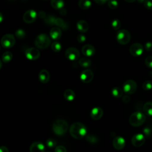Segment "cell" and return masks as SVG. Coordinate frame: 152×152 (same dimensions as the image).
Returning a JSON list of instances; mask_svg holds the SVG:
<instances>
[{
	"instance_id": "1",
	"label": "cell",
	"mask_w": 152,
	"mask_h": 152,
	"mask_svg": "<svg viewBox=\"0 0 152 152\" xmlns=\"http://www.w3.org/2000/svg\"><path fill=\"white\" fill-rule=\"evenodd\" d=\"M87 127L81 122H75L69 128V133L72 137L79 140L83 138L87 135Z\"/></svg>"
},
{
	"instance_id": "2",
	"label": "cell",
	"mask_w": 152,
	"mask_h": 152,
	"mask_svg": "<svg viewBox=\"0 0 152 152\" xmlns=\"http://www.w3.org/2000/svg\"><path fill=\"white\" fill-rule=\"evenodd\" d=\"M52 129L56 135L62 136L67 132L68 129V124L64 119H56L53 122Z\"/></svg>"
},
{
	"instance_id": "3",
	"label": "cell",
	"mask_w": 152,
	"mask_h": 152,
	"mask_svg": "<svg viewBox=\"0 0 152 152\" xmlns=\"http://www.w3.org/2000/svg\"><path fill=\"white\" fill-rule=\"evenodd\" d=\"M145 119L146 116L144 113L140 111H136L131 115L129 122L132 126L137 127L142 125L145 121Z\"/></svg>"
},
{
	"instance_id": "4",
	"label": "cell",
	"mask_w": 152,
	"mask_h": 152,
	"mask_svg": "<svg viewBox=\"0 0 152 152\" xmlns=\"http://www.w3.org/2000/svg\"><path fill=\"white\" fill-rule=\"evenodd\" d=\"M50 43V39L49 36L46 34L42 33L38 35L35 40L34 45L35 46L40 49H45L49 47Z\"/></svg>"
},
{
	"instance_id": "5",
	"label": "cell",
	"mask_w": 152,
	"mask_h": 152,
	"mask_svg": "<svg viewBox=\"0 0 152 152\" xmlns=\"http://www.w3.org/2000/svg\"><path fill=\"white\" fill-rule=\"evenodd\" d=\"M117 42L121 45H126L131 40L129 32L125 29L119 30L116 34Z\"/></svg>"
},
{
	"instance_id": "6",
	"label": "cell",
	"mask_w": 152,
	"mask_h": 152,
	"mask_svg": "<svg viewBox=\"0 0 152 152\" xmlns=\"http://www.w3.org/2000/svg\"><path fill=\"white\" fill-rule=\"evenodd\" d=\"M15 43V39L12 34H6L1 39V44L4 48H11Z\"/></svg>"
},
{
	"instance_id": "7",
	"label": "cell",
	"mask_w": 152,
	"mask_h": 152,
	"mask_svg": "<svg viewBox=\"0 0 152 152\" xmlns=\"http://www.w3.org/2000/svg\"><path fill=\"white\" fill-rule=\"evenodd\" d=\"M137 89L136 82L132 80H126L123 84V91L128 94L134 93Z\"/></svg>"
},
{
	"instance_id": "8",
	"label": "cell",
	"mask_w": 152,
	"mask_h": 152,
	"mask_svg": "<svg viewBox=\"0 0 152 152\" xmlns=\"http://www.w3.org/2000/svg\"><path fill=\"white\" fill-rule=\"evenodd\" d=\"M40 55L39 50L35 48H29L27 49L25 51L26 57L31 61H34L37 59Z\"/></svg>"
},
{
	"instance_id": "9",
	"label": "cell",
	"mask_w": 152,
	"mask_h": 152,
	"mask_svg": "<svg viewBox=\"0 0 152 152\" xmlns=\"http://www.w3.org/2000/svg\"><path fill=\"white\" fill-rule=\"evenodd\" d=\"M65 55L70 61H76L80 57V52L75 48L71 47L65 50Z\"/></svg>"
},
{
	"instance_id": "10",
	"label": "cell",
	"mask_w": 152,
	"mask_h": 152,
	"mask_svg": "<svg viewBox=\"0 0 152 152\" xmlns=\"http://www.w3.org/2000/svg\"><path fill=\"white\" fill-rule=\"evenodd\" d=\"M37 15V12L34 10H28L24 12L23 18L25 23L31 24L36 20Z\"/></svg>"
},
{
	"instance_id": "11",
	"label": "cell",
	"mask_w": 152,
	"mask_h": 152,
	"mask_svg": "<svg viewBox=\"0 0 152 152\" xmlns=\"http://www.w3.org/2000/svg\"><path fill=\"white\" fill-rule=\"evenodd\" d=\"M144 51V48L139 43H135L131 45L129 48V52L134 56H141Z\"/></svg>"
},
{
	"instance_id": "12",
	"label": "cell",
	"mask_w": 152,
	"mask_h": 152,
	"mask_svg": "<svg viewBox=\"0 0 152 152\" xmlns=\"http://www.w3.org/2000/svg\"><path fill=\"white\" fill-rule=\"evenodd\" d=\"M145 136L142 134H137L131 138V143L135 147H141L145 142Z\"/></svg>"
},
{
	"instance_id": "13",
	"label": "cell",
	"mask_w": 152,
	"mask_h": 152,
	"mask_svg": "<svg viewBox=\"0 0 152 152\" xmlns=\"http://www.w3.org/2000/svg\"><path fill=\"white\" fill-rule=\"evenodd\" d=\"M93 72L89 69L83 70L80 74V80L84 83L87 84L90 83L93 78Z\"/></svg>"
},
{
	"instance_id": "14",
	"label": "cell",
	"mask_w": 152,
	"mask_h": 152,
	"mask_svg": "<svg viewBox=\"0 0 152 152\" xmlns=\"http://www.w3.org/2000/svg\"><path fill=\"white\" fill-rule=\"evenodd\" d=\"M113 147L117 150H121L125 147V140L121 136H116L112 141Z\"/></svg>"
},
{
	"instance_id": "15",
	"label": "cell",
	"mask_w": 152,
	"mask_h": 152,
	"mask_svg": "<svg viewBox=\"0 0 152 152\" xmlns=\"http://www.w3.org/2000/svg\"><path fill=\"white\" fill-rule=\"evenodd\" d=\"M81 52L84 56L87 57H90L94 55L96 52V50L94 47L93 45L90 44H87L83 46L81 49Z\"/></svg>"
},
{
	"instance_id": "16",
	"label": "cell",
	"mask_w": 152,
	"mask_h": 152,
	"mask_svg": "<svg viewBox=\"0 0 152 152\" xmlns=\"http://www.w3.org/2000/svg\"><path fill=\"white\" fill-rule=\"evenodd\" d=\"M45 146L40 141L33 142L30 147V152H45Z\"/></svg>"
},
{
	"instance_id": "17",
	"label": "cell",
	"mask_w": 152,
	"mask_h": 152,
	"mask_svg": "<svg viewBox=\"0 0 152 152\" xmlns=\"http://www.w3.org/2000/svg\"><path fill=\"white\" fill-rule=\"evenodd\" d=\"M103 115V110L100 107H94L90 112V116L94 120L100 119Z\"/></svg>"
},
{
	"instance_id": "18",
	"label": "cell",
	"mask_w": 152,
	"mask_h": 152,
	"mask_svg": "<svg viewBox=\"0 0 152 152\" xmlns=\"http://www.w3.org/2000/svg\"><path fill=\"white\" fill-rule=\"evenodd\" d=\"M50 79V74L49 72L45 69H42L39 74V81L43 83H47Z\"/></svg>"
},
{
	"instance_id": "19",
	"label": "cell",
	"mask_w": 152,
	"mask_h": 152,
	"mask_svg": "<svg viewBox=\"0 0 152 152\" xmlns=\"http://www.w3.org/2000/svg\"><path fill=\"white\" fill-rule=\"evenodd\" d=\"M49 34H50V37L52 39L55 40H57L61 38L62 36V31L61 28H59V27H53L52 28L50 29Z\"/></svg>"
},
{
	"instance_id": "20",
	"label": "cell",
	"mask_w": 152,
	"mask_h": 152,
	"mask_svg": "<svg viewBox=\"0 0 152 152\" xmlns=\"http://www.w3.org/2000/svg\"><path fill=\"white\" fill-rule=\"evenodd\" d=\"M77 28L81 33H86L88 30V24L84 20H79L77 23Z\"/></svg>"
},
{
	"instance_id": "21",
	"label": "cell",
	"mask_w": 152,
	"mask_h": 152,
	"mask_svg": "<svg viewBox=\"0 0 152 152\" xmlns=\"http://www.w3.org/2000/svg\"><path fill=\"white\" fill-rule=\"evenodd\" d=\"M50 4L55 10H61L64 7V0H50Z\"/></svg>"
},
{
	"instance_id": "22",
	"label": "cell",
	"mask_w": 152,
	"mask_h": 152,
	"mask_svg": "<svg viewBox=\"0 0 152 152\" xmlns=\"http://www.w3.org/2000/svg\"><path fill=\"white\" fill-rule=\"evenodd\" d=\"M143 111L145 115L152 116V102H147L144 104Z\"/></svg>"
},
{
	"instance_id": "23",
	"label": "cell",
	"mask_w": 152,
	"mask_h": 152,
	"mask_svg": "<svg viewBox=\"0 0 152 152\" xmlns=\"http://www.w3.org/2000/svg\"><path fill=\"white\" fill-rule=\"evenodd\" d=\"M64 98L68 101H72L75 97V94L74 91L71 89H66L64 93Z\"/></svg>"
},
{
	"instance_id": "24",
	"label": "cell",
	"mask_w": 152,
	"mask_h": 152,
	"mask_svg": "<svg viewBox=\"0 0 152 152\" xmlns=\"http://www.w3.org/2000/svg\"><path fill=\"white\" fill-rule=\"evenodd\" d=\"M78 5L81 9L83 10H86L91 7V2L90 0H80L78 1Z\"/></svg>"
},
{
	"instance_id": "25",
	"label": "cell",
	"mask_w": 152,
	"mask_h": 152,
	"mask_svg": "<svg viewBox=\"0 0 152 152\" xmlns=\"http://www.w3.org/2000/svg\"><path fill=\"white\" fill-rule=\"evenodd\" d=\"M78 63L80 66L84 68H88L91 65V61L87 58H82L80 59Z\"/></svg>"
},
{
	"instance_id": "26",
	"label": "cell",
	"mask_w": 152,
	"mask_h": 152,
	"mask_svg": "<svg viewBox=\"0 0 152 152\" xmlns=\"http://www.w3.org/2000/svg\"><path fill=\"white\" fill-rule=\"evenodd\" d=\"M55 25L57 27H61L64 30H66L68 28V24L61 18H57L55 20Z\"/></svg>"
},
{
	"instance_id": "27",
	"label": "cell",
	"mask_w": 152,
	"mask_h": 152,
	"mask_svg": "<svg viewBox=\"0 0 152 152\" xmlns=\"http://www.w3.org/2000/svg\"><path fill=\"white\" fill-rule=\"evenodd\" d=\"M112 94L115 98H120L123 95V90L119 87H114L112 90Z\"/></svg>"
},
{
	"instance_id": "28",
	"label": "cell",
	"mask_w": 152,
	"mask_h": 152,
	"mask_svg": "<svg viewBox=\"0 0 152 152\" xmlns=\"http://www.w3.org/2000/svg\"><path fill=\"white\" fill-rule=\"evenodd\" d=\"M12 59V53L10 51L5 52L2 55V60L4 63L9 62Z\"/></svg>"
},
{
	"instance_id": "29",
	"label": "cell",
	"mask_w": 152,
	"mask_h": 152,
	"mask_svg": "<svg viewBox=\"0 0 152 152\" xmlns=\"http://www.w3.org/2000/svg\"><path fill=\"white\" fill-rule=\"evenodd\" d=\"M56 17L52 15H48L44 18L45 22L49 26H54Z\"/></svg>"
},
{
	"instance_id": "30",
	"label": "cell",
	"mask_w": 152,
	"mask_h": 152,
	"mask_svg": "<svg viewBox=\"0 0 152 152\" xmlns=\"http://www.w3.org/2000/svg\"><path fill=\"white\" fill-rule=\"evenodd\" d=\"M26 34L25 31L22 28L17 29L15 32V36L18 39H23L25 37Z\"/></svg>"
},
{
	"instance_id": "31",
	"label": "cell",
	"mask_w": 152,
	"mask_h": 152,
	"mask_svg": "<svg viewBox=\"0 0 152 152\" xmlns=\"http://www.w3.org/2000/svg\"><path fill=\"white\" fill-rule=\"evenodd\" d=\"M52 50L55 52H59L62 49V46L58 42H54L51 45Z\"/></svg>"
},
{
	"instance_id": "32",
	"label": "cell",
	"mask_w": 152,
	"mask_h": 152,
	"mask_svg": "<svg viewBox=\"0 0 152 152\" xmlns=\"http://www.w3.org/2000/svg\"><path fill=\"white\" fill-rule=\"evenodd\" d=\"M111 25H112V27L113 28V30H119V28L121 27V24L120 20L117 19V18H116V19H114L112 21Z\"/></svg>"
},
{
	"instance_id": "33",
	"label": "cell",
	"mask_w": 152,
	"mask_h": 152,
	"mask_svg": "<svg viewBox=\"0 0 152 152\" xmlns=\"http://www.w3.org/2000/svg\"><path fill=\"white\" fill-rule=\"evenodd\" d=\"M142 88L143 90L147 91L152 88V81L147 80L145 81L142 84Z\"/></svg>"
},
{
	"instance_id": "34",
	"label": "cell",
	"mask_w": 152,
	"mask_h": 152,
	"mask_svg": "<svg viewBox=\"0 0 152 152\" xmlns=\"http://www.w3.org/2000/svg\"><path fill=\"white\" fill-rule=\"evenodd\" d=\"M86 139L87 141L89 142L91 144H95L98 141V138L97 137L93 135H86Z\"/></svg>"
},
{
	"instance_id": "35",
	"label": "cell",
	"mask_w": 152,
	"mask_h": 152,
	"mask_svg": "<svg viewBox=\"0 0 152 152\" xmlns=\"http://www.w3.org/2000/svg\"><path fill=\"white\" fill-rule=\"evenodd\" d=\"M107 5L110 9L115 10L118 7V2L116 0H108Z\"/></svg>"
},
{
	"instance_id": "36",
	"label": "cell",
	"mask_w": 152,
	"mask_h": 152,
	"mask_svg": "<svg viewBox=\"0 0 152 152\" xmlns=\"http://www.w3.org/2000/svg\"><path fill=\"white\" fill-rule=\"evenodd\" d=\"M46 145L50 148H53L56 145V141L53 138H49L46 141Z\"/></svg>"
},
{
	"instance_id": "37",
	"label": "cell",
	"mask_w": 152,
	"mask_h": 152,
	"mask_svg": "<svg viewBox=\"0 0 152 152\" xmlns=\"http://www.w3.org/2000/svg\"><path fill=\"white\" fill-rule=\"evenodd\" d=\"M145 64L147 67L152 68V56H148L145 58Z\"/></svg>"
},
{
	"instance_id": "38",
	"label": "cell",
	"mask_w": 152,
	"mask_h": 152,
	"mask_svg": "<svg viewBox=\"0 0 152 152\" xmlns=\"http://www.w3.org/2000/svg\"><path fill=\"white\" fill-rule=\"evenodd\" d=\"M144 7L149 10H152V0H146L144 1Z\"/></svg>"
},
{
	"instance_id": "39",
	"label": "cell",
	"mask_w": 152,
	"mask_h": 152,
	"mask_svg": "<svg viewBox=\"0 0 152 152\" xmlns=\"http://www.w3.org/2000/svg\"><path fill=\"white\" fill-rule=\"evenodd\" d=\"M55 152H67V151L64 146L58 145L55 148Z\"/></svg>"
},
{
	"instance_id": "40",
	"label": "cell",
	"mask_w": 152,
	"mask_h": 152,
	"mask_svg": "<svg viewBox=\"0 0 152 152\" xmlns=\"http://www.w3.org/2000/svg\"><path fill=\"white\" fill-rule=\"evenodd\" d=\"M77 41H78L79 43H83V42H84L86 41V36H85L84 34H78V35L77 36Z\"/></svg>"
},
{
	"instance_id": "41",
	"label": "cell",
	"mask_w": 152,
	"mask_h": 152,
	"mask_svg": "<svg viewBox=\"0 0 152 152\" xmlns=\"http://www.w3.org/2000/svg\"><path fill=\"white\" fill-rule=\"evenodd\" d=\"M144 48L147 51L152 50V42H147L144 45Z\"/></svg>"
},
{
	"instance_id": "42",
	"label": "cell",
	"mask_w": 152,
	"mask_h": 152,
	"mask_svg": "<svg viewBox=\"0 0 152 152\" xmlns=\"http://www.w3.org/2000/svg\"><path fill=\"white\" fill-rule=\"evenodd\" d=\"M144 133L145 134V136L147 137H149L151 134V130L150 128L146 127L144 129Z\"/></svg>"
},
{
	"instance_id": "43",
	"label": "cell",
	"mask_w": 152,
	"mask_h": 152,
	"mask_svg": "<svg viewBox=\"0 0 152 152\" xmlns=\"http://www.w3.org/2000/svg\"><path fill=\"white\" fill-rule=\"evenodd\" d=\"M122 101L125 103H129V101H130V97L128 95H125L123 96L122 97Z\"/></svg>"
},
{
	"instance_id": "44",
	"label": "cell",
	"mask_w": 152,
	"mask_h": 152,
	"mask_svg": "<svg viewBox=\"0 0 152 152\" xmlns=\"http://www.w3.org/2000/svg\"><path fill=\"white\" fill-rule=\"evenodd\" d=\"M95 1V2L96 4H97L98 5H103L106 2H107L108 1V0H94Z\"/></svg>"
},
{
	"instance_id": "45",
	"label": "cell",
	"mask_w": 152,
	"mask_h": 152,
	"mask_svg": "<svg viewBox=\"0 0 152 152\" xmlns=\"http://www.w3.org/2000/svg\"><path fill=\"white\" fill-rule=\"evenodd\" d=\"M0 152H9V150L5 146L2 145L0 146Z\"/></svg>"
},
{
	"instance_id": "46",
	"label": "cell",
	"mask_w": 152,
	"mask_h": 152,
	"mask_svg": "<svg viewBox=\"0 0 152 152\" xmlns=\"http://www.w3.org/2000/svg\"><path fill=\"white\" fill-rule=\"evenodd\" d=\"M37 15H39V17H40V18H43V19H44V18H45V17L46 16V13H45L44 11H40L39 13V14H37Z\"/></svg>"
},
{
	"instance_id": "47",
	"label": "cell",
	"mask_w": 152,
	"mask_h": 152,
	"mask_svg": "<svg viewBox=\"0 0 152 152\" xmlns=\"http://www.w3.org/2000/svg\"><path fill=\"white\" fill-rule=\"evenodd\" d=\"M59 12H60L61 15H66V11L65 9H64V8H62V9H61V10H59Z\"/></svg>"
},
{
	"instance_id": "48",
	"label": "cell",
	"mask_w": 152,
	"mask_h": 152,
	"mask_svg": "<svg viewBox=\"0 0 152 152\" xmlns=\"http://www.w3.org/2000/svg\"><path fill=\"white\" fill-rule=\"evenodd\" d=\"M3 19H4L3 15H2V14H1V12H0V23L3 21Z\"/></svg>"
},
{
	"instance_id": "49",
	"label": "cell",
	"mask_w": 152,
	"mask_h": 152,
	"mask_svg": "<svg viewBox=\"0 0 152 152\" xmlns=\"http://www.w3.org/2000/svg\"><path fill=\"white\" fill-rule=\"evenodd\" d=\"M126 2H129V3H132V2H135L136 0H125Z\"/></svg>"
},
{
	"instance_id": "50",
	"label": "cell",
	"mask_w": 152,
	"mask_h": 152,
	"mask_svg": "<svg viewBox=\"0 0 152 152\" xmlns=\"http://www.w3.org/2000/svg\"><path fill=\"white\" fill-rule=\"evenodd\" d=\"M137 1H138V3H140V4H142V3H144V1H146V0H137Z\"/></svg>"
},
{
	"instance_id": "51",
	"label": "cell",
	"mask_w": 152,
	"mask_h": 152,
	"mask_svg": "<svg viewBox=\"0 0 152 152\" xmlns=\"http://www.w3.org/2000/svg\"><path fill=\"white\" fill-rule=\"evenodd\" d=\"M1 67H2V61L0 59V69L1 68Z\"/></svg>"
},
{
	"instance_id": "52",
	"label": "cell",
	"mask_w": 152,
	"mask_h": 152,
	"mask_svg": "<svg viewBox=\"0 0 152 152\" xmlns=\"http://www.w3.org/2000/svg\"><path fill=\"white\" fill-rule=\"evenodd\" d=\"M0 50H1V46H0Z\"/></svg>"
},
{
	"instance_id": "53",
	"label": "cell",
	"mask_w": 152,
	"mask_h": 152,
	"mask_svg": "<svg viewBox=\"0 0 152 152\" xmlns=\"http://www.w3.org/2000/svg\"><path fill=\"white\" fill-rule=\"evenodd\" d=\"M43 1H48V0H43Z\"/></svg>"
},
{
	"instance_id": "54",
	"label": "cell",
	"mask_w": 152,
	"mask_h": 152,
	"mask_svg": "<svg viewBox=\"0 0 152 152\" xmlns=\"http://www.w3.org/2000/svg\"><path fill=\"white\" fill-rule=\"evenodd\" d=\"M47 152H50V151H47Z\"/></svg>"
}]
</instances>
